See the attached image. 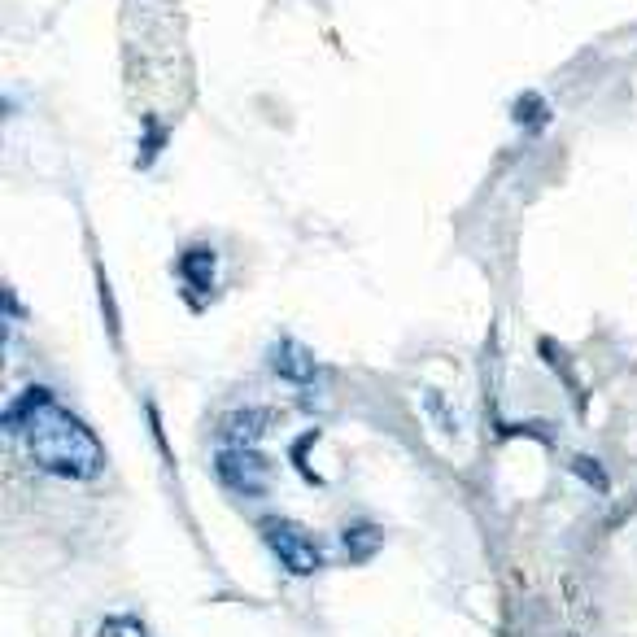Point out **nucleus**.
Here are the masks:
<instances>
[{
    "instance_id": "7ed1b4c3",
    "label": "nucleus",
    "mask_w": 637,
    "mask_h": 637,
    "mask_svg": "<svg viewBox=\"0 0 637 637\" xmlns=\"http://www.w3.org/2000/svg\"><path fill=\"white\" fill-rule=\"evenodd\" d=\"M219 480L232 494H249V498H258L262 494V485H267V463L258 459L254 450H227V454H219Z\"/></svg>"
},
{
    "instance_id": "f03ea898",
    "label": "nucleus",
    "mask_w": 637,
    "mask_h": 637,
    "mask_svg": "<svg viewBox=\"0 0 637 637\" xmlns=\"http://www.w3.org/2000/svg\"><path fill=\"white\" fill-rule=\"evenodd\" d=\"M262 533H267V546L275 550V559H280L288 572L306 576V572H315L319 563H323L319 546H315V537H306L297 524H288V520H267V524H262Z\"/></svg>"
},
{
    "instance_id": "423d86ee",
    "label": "nucleus",
    "mask_w": 637,
    "mask_h": 637,
    "mask_svg": "<svg viewBox=\"0 0 637 637\" xmlns=\"http://www.w3.org/2000/svg\"><path fill=\"white\" fill-rule=\"evenodd\" d=\"M515 118H520V127H524V118H528V127L533 131H542L546 123H550V110H546V101L542 96H520V101H515Z\"/></svg>"
},
{
    "instance_id": "6e6552de",
    "label": "nucleus",
    "mask_w": 637,
    "mask_h": 637,
    "mask_svg": "<svg viewBox=\"0 0 637 637\" xmlns=\"http://www.w3.org/2000/svg\"><path fill=\"white\" fill-rule=\"evenodd\" d=\"M101 637H144V629H140L136 620L118 616V620H110V624H105V629H101Z\"/></svg>"
},
{
    "instance_id": "0eeeda50",
    "label": "nucleus",
    "mask_w": 637,
    "mask_h": 637,
    "mask_svg": "<svg viewBox=\"0 0 637 637\" xmlns=\"http://www.w3.org/2000/svg\"><path fill=\"white\" fill-rule=\"evenodd\" d=\"M262 419H267L262 411H245V415H232V419H227V437H236V441H254L258 432L267 428V424H262Z\"/></svg>"
},
{
    "instance_id": "20e7f679",
    "label": "nucleus",
    "mask_w": 637,
    "mask_h": 637,
    "mask_svg": "<svg viewBox=\"0 0 637 637\" xmlns=\"http://www.w3.org/2000/svg\"><path fill=\"white\" fill-rule=\"evenodd\" d=\"M271 367L280 371L284 380H293V384H310L315 380V354L306 350V345H297V341H275L271 345Z\"/></svg>"
},
{
    "instance_id": "39448f33",
    "label": "nucleus",
    "mask_w": 637,
    "mask_h": 637,
    "mask_svg": "<svg viewBox=\"0 0 637 637\" xmlns=\"http://www.w3.org/2000/svg\"><path fill=\"white\" fill-rule=\"evenodd\" d=\"M214 249L210 245H192V249H184L179 254V262H175V271H179V280H184L192 293H206V288H214Z\"/></svg>"
},
{
    "instance_id": "f257e3e1",
    "label": "nucleus",
    "mask_w": 637,
    "mask_h": 637,
    "mask_svg": "<svg viewBox=\"0 0 637 637\" xmlns=\"http://www.w3.org/2000/svg\"><path fill=\"white\" fill-rule=\"evenodd\" d=\"M5 428L27 441L35 467L62 480H92L105 467V450L96 432L79 415H70L66 406H57V398L44 384H31L22 398L9 402Z\"/></svg>"
},
{
    "instance_id": "1a4fd4ad",
    "label": "nucleus",
    "mask_w": 637,
    "mask_h": 637,
    "mask_svg": "<svg viewBox=\"0 0 637 637\" xmlns=\"http://www.w3.org/2000/svg\"><path fill=\"white\" fill-rule=\"evenodd\" d=\"M144 127H149V136H144L140 162H144V166H149V162H153V153H158V149H162V140H166V136H162V127H158V123H153V118H149V123H144Z\"/></svg>"
}]
</instances>
